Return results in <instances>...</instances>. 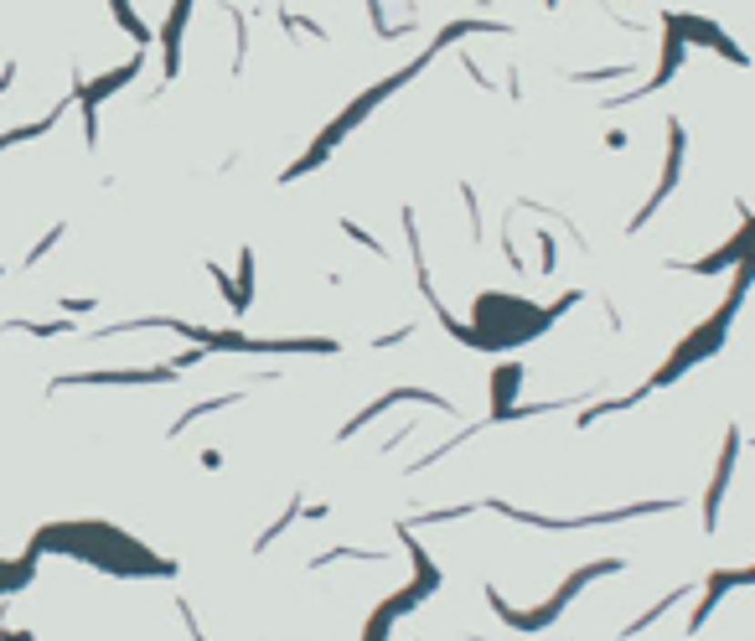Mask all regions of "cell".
Here are the masks:
<instances>
[{
    "label": "cell",
    "instance_id": "1",
    "mask_svg": "<svg viewBox=\"0 0 755 641\" xmlns=\"http://www.w3.org/2000/svg\"><path fill=\"white\" fill-rule=\"evenodd\" d=\"M750 233H755V228H745V233H740V239L729 243V249H724V254H735L740 243H750ZM724 264H729V259H719V254H714V259H709V264H699V274H709V270H724Z\"/></svg>",
    "mask_w": 755,
    "mask_h": 641
}]
</instances>
